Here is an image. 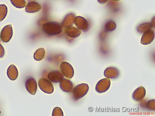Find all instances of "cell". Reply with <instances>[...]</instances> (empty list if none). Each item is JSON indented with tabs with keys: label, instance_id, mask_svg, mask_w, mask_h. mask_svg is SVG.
<instances>
[{
	"label": "cell",
	"instance_id": "cell-1",
	"mask_svg": "<svg viewBox=\"0 0 155 116\" xmlns=\"http://www.w3.org/2000/svg\"><path fill=\"white\" fill-rule=\"evenodd\" d=\"M42 30L43 33L48 36H55L60 34L63 28L59 23L54 21H51L44 24Z\"/></svg>",
	"mask_w": 155,
	"mask_h": 116
},
{
	"label": "cell",
	"instance_id": "cell-2",
	"mask_svg": "<svg viewBox=\"0 0 155 116\" xmlns=\"http://www.w3.org/2000/svg\"><path fill=\"white\" fill-rule=\"evenodd\" d=\"M89 89L88 85L82 83L77 85L74 89L72 97L75 101H78L84 96L87 93Z\"/></svg>",
	"mask_w": 155,
	"mask_h": 116
},
{
	"label": "cell",
	"instance_id": "cell-3",
	"mask_svg": "<svg viewBox=\"0 0 155 116\" xmlns=\"http://www.w3.org/2000/svg\"><path fill=\"white\" fill-rule=\"evenodd\" d=\"M38 83L39 87L44 92L48 94L53 93L54 89L53 84L46 78L40 79Z\"/></svg>",
	"mask_w": 155,
	"mask_h": 116
},
{
	"label": "cell",
	"instance_id": "cell-4",
	"mask_svg": "<svg viewBox=\"0 0 155 116\" xmlns=\"http://www.w3.org/2000/svg\"><path fill=\"white\" fill-rule=\"evenodd\" d=\"M60 68L61 72L66 78L69 79L72 78L74 71L72 66L69 63L65 61L62 62Z\"/></svg>",
	"mask_w": 155,
	"mask_h": 116
},
{
	"label": "cell",
	"instance_id": "cell-5",
	"mask_svg": "<svg viewBox=\"0 0 155 116\" xmlns=\"http://www.w3.org/2000/svg\"><path fill=\"white\" fill-rule=\"evenodd\" d=\"M25 86L29 93L33 95L35 94L37 89V84L33 77L30 76L27 77L25 81Z\"/></svg>",
	"mask_w": 155,
	"mask_h": 116
},
{
	"label": "cell",
	"instance_id": "cell-6",
	"mask_svg": "<svg viewBox=\"0 0 155 116\" xmlns=\"http://www.w3.org/2000/svg\"><path fill=\"white\" fill-rule=\"evenodd\" d=\"M110 83V81L109 79L107 78L101 79L96 85V91L99 93L105 92L109 89Z\"/></svg>",
	"mask_w": 155,
	"mask_h": 116
},
{
	"label": "cell",
	"instance_id": "cell-7",
	"mask_svg": "<svg viewBox=\"0 0 155 116\" xmlns=\"http://www.w3.org/2000/svg\"><path fill=\"white\" fill-rule=\"evenodd\" d=\"M74 23L77 28L80 31L86 32L89 28V24L88 21L84 18L77 16L75 18Z\"/></svg>",
	"mask_w": 155,
	"mask_h": 116
},
{
	"label": "cell",
	"instance_id": "cell-8",
	"mask_svg": "<svg viewBox=\"0 0 155 116\" xmlns=\"http://www.w3.org/2000/svg\"><path fill=\"white\" fill-rule=\"evenodd\" d=\"M13 30L11 24L7 25L2 29L1 34V38L4 43L9 42L12 38Z\"/></svg>",
	"mask_w": 155,
	"mask_h": 116
},
{
	"label": "cell",
	"instance_id": "cell-9",
	"mask_svg": "<svg viewBox=\"0 0 155 116\" xmlns=\"http://www.w3.org/2000/svg\"><path fill=\"white\" fill-rule=\"evenodd\" d=\"M48 79L50 82L54 83H58L64 79V75L61 71L54 70L48 74Z\"/></svg>",
	"mask_w": 155,
	"mask_h": 116
},
{
	"label": "cell",
	"instance_id": "cell-10",
	"mask_svg": "<svg viewBox=\"0 0 155 116\" xmlns=\"http://www.w3.org/2000/svg\"><path fill=\"white\" fill-rule=\"evenodd\" d=\"M154 38V33L152 30H149L144 32L141 37V43L144 45L150 44L153 41Z\"/></svg>",
	"mask_w": 155,
	"mask_h": 116
},
{
	"label": "cell",
	"instance_id": "cell-11",
	"mask_svg": "<svg viewBox=\"0 0 155 116\" xmlns=\"http://www.w3.org/2000/svg\"><path fill=\"white\" fill-rule=\"evenodd\" d=\"M120 74V71L117 68L111 67L106 68L104 73L105 77L111 79H117Z\"/></svg>",
	"mask_w": 155,
	"mask_h": 116
},
{
	"label": "cell",
	"instance_id": "cell-12",
	"mask_svg": "<svg viewBox=\"0 0 155 116\" xmlns=\"http://www.w3.org/2000/svg\"><path fill=\"white\" fill-rule=\"evenodd\" d=\"M146 93L145 88L143 86H140L137 88L134 92L132 97L135 101H140L144 99Z\"/></svg>",
	"mask_w": 155,
	"mask_h": 116
},
{
	"label": "cell",
	"instance_id": "cell-13",
	"mask_svg": "<svg viewBox=\"0 0 155 116\" xmlns=\"http://www.w3.org/2000/svg\"><path fill=\"white\" fill-rule=\"evenodd\" d=\"M60 87L63 91L67 93L72 92L73 85L72 82L69 80L63 79L60 82Z\"/></svg>",
	"mask_w": 155,
	"mask_h": 116
},
{
	"label": "cell",
	"instance_id": "cell-14",
	"mask_svg": "<svg viewBox=\"0 0 155 116\" xmlns=\"http://www.w3.org/2000/svg\"><path fill=\"white\" fill-rule=\"evenodd\" d=\"M64 32L67 36L73 38L78 37L81 34L80 30L72 26L66 27Z\"/></svg>",
	"mask_w": 155,
	"mask_h": 116
},
{
	"label": "cell",
	"instance_id": "cell-15",
	"mask_svg": "<svg viewBox=\"0 0 155 116\" xmlns=\"http://www.w3.org/2000/svg\"><path fill=\"white\" fill-rule=\"evenodd\" d=\"M41 6L40 4L37 2H29L26 6L25 11L27 12L33 13L40 11Z\"/></svg>",
	"mask_w": 155,
	"mask_h": 116
},
{
	"label": "cell",
	"instance_id": "cell-16",
	"mask_svg": "<svg viewBox=\"0 0 155 116\" xmlns=\"http://www.w3.org/2000/svg\"><path fill=\"white\" fill-rule=\"evenodd\" d=\"M7 75L8 78L12 81L15 80L18 78V71L14 64H12L8 67L7 70Z\"/></svg>",
	"mask_w": 155,
	"mask_h": 116
},
{
	"label": "cell",
	"instance_id": "cell-17",
	"mask_svg": "<svg viewBox=\"0 0 155 116\" xmlns=\"http://www.w3.org/2000/svg\"><path fill=\"white\" fill-rule=\"evenodd\" d=\"M75 17V15L72 13L68 14L64 17L62 22V25L66 27L71 26L74 23Z\"/></svg>",
	"mask_w": 155,
	"mask_h": 116
},
{
	"label": "cell",
	"instance_id": "cell-18",
	"mask_svg": "<svg viewBox=\"0 0 155 116\" xmlns=\"http://www.w3.org/2000/svg\"><path fill=\"white\" fill-rule=\"evenodd\" d=\"M45 50L44 48H39L35 53L34 58L36 61H40L45 58Z\"/></svg>",
	"mask_w": 155,
	"mask_h": 116
},
{
	"label": "cell",
	"instance_id": "cell-19",
	"mask_svg": "<svg viewBox=\"0 0 155 116\" xmlns=\"http://www.w3.org/2000/svg\"><path fill=\"white\" fill-rule=\"evenodd\" d=\"M116 27V23L113 20L110 19L108 20L105 24L104 30L107 32H110L114 31Z\"/></svg>",
	"mask_w": 155,
	"mask_h": 116
},
{
	"label": "cell",
	"instance_id": "cell-20",
	"mask_svg": "<svg viewBox=\"0 0 155 116\" xmlns=\"http://www.w3.org/2000/svg\"><path fill=\"white\" fill-rule=\"evenodd\" d=\"M153 26V24L151 23H144L139 26L137 28V30L139 32L144 33L147 31L150 30Z\"/></svg>",
	"mask_w": 155,
	"mask_h": 116
},
{
	"label": "cell",
	"instance_id": "cell-21",
	"mask_svg": "<svg viewBox=\"0 0 155 116\" xmlns=\"http://www.w3.org/2000/svg\"><path fill=\"white\" fill-rule=\"evenodd\" d=\"M12 5L18 8H22L26 6L25 0H10Z\"/></svg>",
	"mask_w": 155,
	"mask_h": 116
},
{
	"label": "cell",
	"instance_id": "cell-22",
	"mask_svg": "<svg viewBox=\"0 0 155 116\" xmlns=\"http://www.w3.org/2000/svg\"><path fill=\"white\" fill-rule=\"evenodd\" d=\"M8 8L4 4L0 5V22L3 21L7 16Z\"/></svg>",
	"mask_w": 155,
	"mask_h": 116
},
{
	"label": "cell",
	"instance_id": "cell-23",
	"mask_svg": "<svg viewBox=\"0 0 155 116\" xmlns=\"http://www.w3.org/2000/svg\"><path fill=\"white\" fill-rule=\"evenodd\" d=\"M63 113L61 109L59 107L55 108L52 112L53 116H63Z\"/></svg>",
	"mask_w": 155,
	"mask_h": 116
},
{
	"label": "cell",
	"instance_id": "cell-24",
	"mask_svg": "<svg viewBox=\"0 0 155 116\" xmlns=\"http://www.w3.org/2000/svg\"><path fill=\"white\" fill-rule=\"evenodd\" d=\"M155 100H150L147 103V108L150 110L154 111L155 110Z\"/></svg>",
	"mask_w": 155,
	"mask_h": 116
},
{
	"label": "cell",
	"instance_id": "cell-25",
	"mask_svg": "<svg viewBox=\"0 0 155 116\" xmlns=\"http://www.w3.org/2000/svg\"><path fill=\"white\" fill-rule=\"evenodd\" d=\"M5 49L2 45L0 44V58L3 57L5 55Z\"/></svg>",
	"mask_w": 155,
	"mask_h": 116
},
{
	"label": "cell",
	"instance_id": "cell-26",
	"mask_svg": "<svg viewBox=\"0 0 155 116\" xmlns=\"http://www.w3.org/2000/svg\"><path fill=\"white\" fill-rule=\"evenodd\" d=\"M108 0H97L98 2L101 4H104L106 3Z\"/></svg>",
	"mask_w": 155,
	"mask_h": 116
},
{
	"label": "cell",
	"instance_id": "cell-27",
	"mask_svg": "<svg viewBox=\"0 0 155 116\" xmlns=\"http://www.w3.org/2000/svg\"><path fill=\"white\" fill-rule=\"evenodd\" d=\"M112 1H120V0H112Z\"/></svg>",
	"mask_w": 155,
	"mask_h": 116
}]
</instances>
